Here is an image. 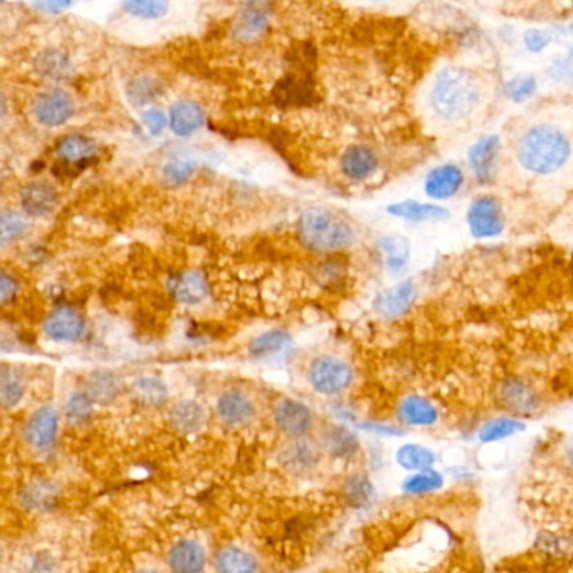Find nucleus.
<instances>
[{
	"instance_id": "52",
	"label": "nucleus",
	"mask_w": 573,
	"mask_h": 573,
	"mask_svg": "<svg viewBox=\"0 0 573 573\" xmlns=\"http://www.w3.org/2000/svg\"><path fill=\"white\" fill-rule=\"evenodd\" d=\"M362 427L367 431L380 434V436H402L404 434V431L399 427L385 426V424H363Z\"/></svg>"
},
{
	"instance_id": "5",
	"label": "nucleus",
	"mask_w": 573,
	"mask_h": 573,
	"mask_svg": "<svg viewBox=\"0 0 573 573\" xmlns=\"http://www.w3.org/2000/svg\"><path fill=\"white\" fill-rule=\"evenodd\" d=\"M466 222L474 239L479 241L496 239L505 231L506 217L503 204L495 195H478L469 204Z\"/></svg>"
},
{
	"instance_id": "29",
	"label": "nucleus",
	"mask_w": 573,
	"mask_h": 573,
	"mask_svg": "<svg viewBox=\"0 0 573 573\" xmlns=\"http://www.w3.org/2000/svg\"><path fill=\"white\" fill-rule=\"evenodd\" d=\"M293 345V337L284 330H269L254 338L249 343V355L256 360H266V358L276 357L279 353L290 350Z\"/></svg>"
},
{
	"instance_id": "45",
	"label": "nucleus",
	"mask_w": 573,
	"mask_h": 573,
	"mask_svg": "<svg viewBox=\"0 0 573 573\" xmlns=\"http://www.w3.org/2000/svg\"><path fill=\"white\" fill-rule=\"evenodd\" d=\"M197 163L189 158H174L163 167V179L170 185H182L195 174Z\"/></svg>"
},
{
	"instance_id": "36",
	"label": "nucleus",
	"mask_w": 573,
	"mask_h": 573,
	"mask_svg": "<svg viewBox=\"0 0 573 573\" xmlns=\"http://www.w3.org/2000/svg\"><path fill=\"white\" fill-rule=\"evenodd\" d=\"M523 429H525V422L516 417H498L481 427L478 439L484 444H493V442L505 441L508 437L515 436Z\"/></svg>"
},
{
	"instance_id": "31",
	"label": "nucleus",
	"mask_w": 573,
	"mask_h": 573,
	"mask_svg": "<svg viewBox=\"0 0 573 573\" xmlns=\"http://www.w3.org/2000/svg\"><path fill=\"white\" fill-rule=\"evenodd\" d=\"M86 392L95 400V404L108 405L121 394V382L113 372L96 370L86 380Z\"/></svg>"
},
{
	"instance_id": "49",
	"label": "nucleus",
	"mask_w": 573,
	"mask_h": 573,
	"mask_svg": "<svg viewBox=\"0 0 573 573\" xmlns=\"http://www.w3.org/2000/svg\"><path fill=\"white\" fill-rule=\"evenodd\" d=\"M17 293H19V284H17L16 278L7 271H2L0 274V301H2V305H9L11 301H14Z\"/></svg>"
},
{
	"instance_id": "30",
	"label": "nucleus",
	"mask_w": 573,
	"mask_h": 573,
	"mask_svg": "<svg viewBox=\"0 0 573 573\" xmlns=\"http://www.w3.org/2000/svg\"><path fill=\"white\" fill-rule=\"evenodd\" d=\"M323 447L326 453L332 454L333 458H353L358 453V437L348 427L332 426L323 434Z\"/></svg>"
},
{
	"instance_id": "3",
	"label": "nucleus",
	"mask_w": 573,
	"mask_h": 573,
	"mask_svg": "<svg viewBox=\"0 0 573 573\" xmlns=\"http://www.w3.org/2000/svg\"><path fill=\"white\" fill-rule=\"evenodd\" d=\"M301 244L311 253H338L352 248L357 239L352 224L335 212L323 207L306 209L296 224Z\"/></svg>"
},
{
	"instance_id": "34",
	"label": "nucleus",
	"mask_w": 573,
	"mask_h": 573,
	"mask_svg": "<svg viewBox=\"0 0 573 573\" xmlns=\"http://www.w3.org/2000/svg\"><path fill=\"white\" fill-rule=\"evenodd\" d=\"M133 399L145 407H160L169 399V389L157 377H140L132 384Z\"/></svg>"
},
{
	"instance_id": "25",
	"label": "nucleus",
	"mask_w": 573,
	"mask_h": 573,
	"mask_svg": "<svg viewBox=\"0 0 573 573\" xmlns=\"http://www.w3.org/2000/svg\"><path fill=\"white\" fill-rule=\"evenodd\" d=\"M318 451L310 442L298 437L281 451V464L293 474H305L318 464Z\"/></svg>"
},
{
	"instance_id": "23",
	"label": "nucleus",
	"mask_w": 573,
	"mask_h": 573,
	"mask_svg": "<svg viewBox=\"0 0 573 573\" xmlns=\"http://www.w3.org/2000/svg\"><path fill=\"white\" fill-rule=\"evenodd\" d=\"M206 123V113L202 106L195 101L182 100L177 101L170 108L169 125L172 132L179 137H190L199 132L200 128Z\"/></svg>"
},
{
	"instance_id": "41",
	"label": "nucleus",
	"mask_w": 573,
	"mask_h": 573,
	"mask_svg": "<svg viewBox=\"0 0 573 573\" xmlns=\"http://www.w3.org/2000/svg\"><path fill=\"white\" fill-rule=\"evenodd\" d=\"M31 227L26 212L6 211L0 217V242L7 246L9 242L21 239Z\"/></svg>"
},
{
	"instance_id": "51",
	"label": "nucleus",
	"mask_w": 573,
	"mask_h": 573,
	"mask_svg": "<svg viewBox=\"0 0 573 573\" xmlns=\"http://www.w3.org/2000/svg\"><path fill=\"white\" fill-rule=\"evenodd\" d=\"M345 276V268L342 264L335 263V261H328V263L323 264L320 268V273H318V278L321 279V283H335V281H340V279Z\"/></svg>"
},
{
	"instance_id": "24",
	"label": "nucleus",
	"mask_w": 573,
	"mask_h": 573,
	"mask_svg": "<svg viewBox=\"0 0 573 573\" xmlns=\"http://www.w3.org/2000/svg\"><path fill=\"white\" fill-rule=\"evenodd\" d=\"M167 562L174 572H202L206 567V550L195 540H182L170 548Z\"/></svg>"
},
{
	"instance_id": "6",
	"label": "nucleus",
	"mask_w": 573,
	"mask_h": 573,
	"mask_svg": "<svg viewBox=\"0 0 573 573\" xmlns=\"http://www.w3.org/2000/svg\"><path fill=\"white\" fill-rule=\"evenodd\" d=\"M501 150H503V140L496 133L481 135L468 148V153H466L468 169L479 185L484 187V185H489L495 180Z\"/></svg>"
},
{
	"instance_id": "26",
	"label": "nucleus",
	"mask_w": 573,
	"mask_h": 573,
	"mask_svg": "<svg viewBox=\"0 0 573 573\" xmlns=\"http://www.w3.org/2000/svg\"><path fill=\"white\" fill-rule=\"evenodd\" d=\"M204 421H206L204 407L195 400H180L170 409V426L180 434H194L204 426Z\"/></svg>"
},
{
	"instance_id": "50",
	"label": "nucleus",
	"mask_w": 573,
	"mask_h": 573,
	"mask_svg": "<svg viewBox=\"0 0 573 573\" xmlns=\"http://www.w3.org/2000/svg\"><path fill=\"white\" fill-rule=\"evenodd\" d=\"M32 4L44 14H61L73 6V0H32Z\"/></svg>"
},
{
	"instance_id": "43",
	"label": "nucleus",
	"mask_w": 573,
	"mask_h": 573,
	"mask_svg": "<svg viewBox=\"0 0 573 573\" xmlns=\"http://www.w3.org/2000/svg\"><path fill=\"white\" fill-rule=\"evenodd\" d=\"M158 93H160L158 81L150 78V76H140V78L133 79L127 90L128 100L137 106L152 103L157 98Z\"/></svg>"
},
{
	"instance_id": "4",
	"label": "nucleus",
	"mask_w": 573,
	"mask_h": 573,
	"mask_svg": "<svg viewBox=\"0 0 573 573\" xmlns=\"http://www.w3.org/2000/svg\"><path fill=\"white\" fill-rule=\"evenodd\" d=\"M355 379V372L350 363L332 355H321L311 362L308 380L311 389L321 395H340L350 389Z\"/></svg>"
},
{
	"instance_id": "9",
	"label": "nucleus",
	"mask_w": 573,
	"mask_h": 573,
	"mask_svg": "<svg viewBox=\"0 0 573 573\" xmlns=\"http://www.w3.org/2000/svg\"><path fill=\"white\" fill-rule=\"evenodd\" d=\"M74 106L73 96L68 91L51 88L43 91L32 101V115L39 125L46 128L61 127L73 118Z\"/></svg>"
},
{
	"instance_id": "28",
	"label": "nucleus",
	"mask_w": 573,
	"mask_h": 573,
	"mask_svg": "<svg viewBox=\"0 0 573 573\" xmlns=\"http://www.w3.org/2000/svg\"><path fill=\"white\" fill-rule=\"evenodd\" d=\"M34 66H36L37 73L51 81H63L73 74L71 58L59 49L49 48L41 51L37 54Z\"/></svg>"
},
{
	"instance_id": "16",
	"label": "nucleus",
	"mask_w": 573,
	"mask_h": 573,
	"mask_svg": "<svg viewBox=\"0 0 573 573\" xmlns=\"http://www.w3.org/2000/svg\"><path fill=\"white\" fill-rule=\"evenodd\" d=\"M380 169V158L374 148L367 145H350L340 157V170L352 182L374 179Z\"/></svg>"
},
{
	"instance_id": "39",
	"label": "nucleus",
	"mask_w": 573,
	"mask_h": 573,
	"mask_svg": "<svg viewBox=\"0 0 573 573\" xmlns=\"http://www.w3.org/2000/svg\"><path fill=\"white\" fill-rule=\"evenodd\" d=\"M343 495L352 508H363L374 500V484L365 474H353L345 481Z\"/></svg>"
},
{
	"instance_id": "38",
	"label": "nucleus",
	"mask_w": 573,
	"mask_h": 573,
	"mask_svg": "<svg viewBox=\"0 0 573 573\" xmlns=\"http://www.w3.org/2000/svg\"><path fill=\"white\" fill-rule=\"evenodd\" d=\"M444 486V476L436 469H422L412 473L402 484L404 493L411 496H424L437 493Z\"/></svg>"
},
{
	"instance_id": "8",
	"label": "nucleus",
	"mask_w": 573,
	"mask_h": 573,
	"mask_svg": "<svg viewBox=\"0 0 573 573\" xmlns=\"http://www.w3.org/2000/svg\"><path fill=\"white\" fill-rule=\"evenodd\" d=\"M315 98V81L310 69L300 64V69L290 71L279 79L273 90V100L279 108H300L310 105Z\"/></svg>"
},
{
	"instance_id": "21",
	"label": "nucleus",
	"mask_w": 573,
	"mask_h": 573,
	"mask_svg": "<svg viewBox=\"0 0 573 573\" xmlns=\"http://www.w3.org/2000/svg\"><path fill=\"white\" fill-rule=\"evenodd\" d=\"M397 417L404 426L432 427L439 421V411L431 400L419 394L405 395L397 405Z\"/></svg>"
},
{
	"instance_id": "18",
	"label": "nucleus",
	"mask_w": 573,
	"mask_h": 573,
	"mask_svg": "<svg viewBox=\"0 0 573 573\" xmlns=\"http://www.w3.org/2000/svg\"><path fill=\"white\" fill-rule=\"evenodd\" d=\"M169 291L180 305L194 306L207 300L211 288L206 274L200 273L197 269H189L170 278Z\"/></svg>"
},
{
	"instance_id": "19",
	"label": "nucleus",
	"mask_w": 573,
	"mask_h": 573,
	"mask_svg": "<svg viewBox=\"0 0 573 573\" xmlns=\"http://www.w3.org/2000/svg\"><path fill=\"white\" fill-rule=\"evenodd\" d=\"M58 204V190L46 180H34L21 190V207L27 216H49Z\"/></svg>"
},
{
	"instance_id": "2",
	"label": "nucleus",
	"mask_w": 573,
	"mask_h": 573,
	"mask_svg": "<svg viewBox=\"0 0 573 573\" xmlns=\"http://www.w3.org/2000/svg\"><path fill=\"white\" fill-rule=\"evenodd\" d=\"M572 140L553 123H535L521 133L515 145L516 162L537 177L557 174L572 158Z\"/></svg>"
},
{
	"instance_id": "11",
	"label": "nucleus",
	"mask_w": 573,
	"mask_h": 573,
	"mask_svg": "<svg viewBox=\"0 0 573 573\" xmlns=\"http://www.w3.org/2000/svg\"><path fill=\"white\" fill-rule=\"evenodd\" d=\"M86 323L83 315L71 306L54 308L43 323V332L51 342L74 343L85 335Z\"/></svg>"
},
{
	"instance_id": "14",
	"label": "nucleus",
	"mask_w": 573,
	"mask_h": 573,
	"mask_svg": "<svg viewBox=\"0 0 573 573\" xmlns=\"http://www.w3.org/2000/svg\"><path fill=\"white\" fill-rule=\"evenodd\" d=\"M500 400L505 409L515 416H530L540 407L537 389L520 377H511L500 385Z\"/></svg>"
},
{
	"instance_id": "20",
	"label": "nucleus",
	"mask_w": 573,
	"mask_h": 573,
	"mask_svg": "<svg viewBox=\"0 0 573 573\" xmlns=\"http://www.w3.org/2000/svg\"><path fill=\"white\" fill-rule=\"evenodd\" d=\"M216 412L224 426H246L254 417L253 400L241 390H227L217 400Z\"/></svg>"
},
{
	"instance_id": "27",
	"label": "nucleus",
	"mask_w": 573,
	"mask_h": 573,
	"mask_svg": "<svg viewBox=\"0 0 573 573\" xmlns=\"http://www.w3.org/2000/svg\"><path fill=\"white\" fill-rule=\"evenodd\" d=\"M58 498V489L48 481L26 484L19 491V503L26 510L51 511L58 505Z\"/></svg>"
},
{
	"instance_id": "7",
	"label": "nucleus",
	"mask_w": 573,
	"mask_h": 573,
	"mask_svg": "<svg viewBox=\"0 0 573 573\" xmlns=\"http://www.w3.org/2000/svg\"><path fill=\"white\" fill-rule=\"evenodd\" d=\"M468 175L456 162H442L434 165L422 182V190L434 202H444L458 197L466 187Z\"/></svg>"
},
{
	"instance_id": "46",
	"label": "nucleus",
	"mask_w": 573,
	"mask_h": 573,
	"mask_svg": "<svg viewBox=\"0 0 573 573\" xmlns=\"http://www.w3.org/2000/svg\"><path fill=\"white\" fill-rule=\"evenodd\" d=\"M553 39H555V36H553L552 31L540 29V27H531V29H526V31L523 32L521 43H523L528 53L542 54L552 46Z\"/></svg>"
},
{
	"instance_id": "48",
	"label": "nucleus",
	"mask_w": 573,
	"mask_h": 573,
	"mask_svg": "<svg viewBox=\"0 0 573 573\" xmlns=\"http://www.w3.org/2000/svg\"><path fill=\"white\" fill-rule=\"evenodd\" d=\"M142 123L143 127L147 128V132L157 137L165 130L169 121H167V116L163 115L162 111L157 110V108H150V110L143 113Z\"/></svg>"
},
{
	"instance_id": "10",
	"label": "nucleus",
	"mask_w": 573,
	"mask_h": 573,
	"mask_svg": "<svg viewBox=\"0 0 573 573\" xmlns=\"http://www.w3.org/2000/svg\"><path fill=\"white\" fill-rule=\"evenodd\" d=\"M56 155L59 158L58 169H63L64 174L76 175L88 169L91 163L95 162L96 147L95 140L85 135H68L61 138L56 145Z\"/></svg>"
},
{
	"instance_id": "40",
	"label": "nucleus",
	"mask_w": 573,
	"mask_h": 573,
	"mask_svg": "<svg viewBox=\"0 0 573 573\" xmlns=\"http://www.w3.org/2000/svg\"><path fill=\"white\" fill-rule=\"evenodd\" d=\"M66 421L73 427H81L88 424L95 412V400L91 399L88 392H74L64 407Z\"/></svg>"
},
{
	"instance_id": "17",
	"label": "nucleus",
	"mask_w": 573,
	"mask_h": 573,
	"mask_svg": "<svg viewBox=\"0 0 573 573\" xmlns=\"http://www.w3.org/2000/svg\"><path fill=\"white\" fill-rule=\"evenodd\" d=\"M417 288L412 279H405L400 283L392 286L390 290L380 293L375 300L374 308L377 315L387 320H395L404 316L407 311L411 310L414 301H416Z\"/></svg>"
},
{
	"instance_id": "32",
	"label": "nucleus",
	"mask_w": 573,
	"mask_h": 573,
	"mask_svg": "<svg viewBox=\"0 0 573 573\" xmlns=\"http://www.w3.org/2000/svg\"><path fill=\"white\" fill-rule=\"evenodd\" d=\"M380 251L384 254L385 266L390 273L399 274L407 268L411 258V244L404 236L390 234L380 239Z\"/></svg>"
},
{
	"instance_id": "12",
	"label": "nucleus",
	"mask_w": 573,
	"mask_h": 573,
	"mask_svg": "<svg viewBox=\"0 0 573 573\" xmlns=\"http://www.w3.org/2000/svg\"><path fill=\"white\" fill-rule=\"evenodd\" d=\"M59 417L58 412L49 405H43L32 412L24 426V439L27 444L37 451L44 453L54 446L58 437Z\"/></svg>"
},
{
	"instance_id": "42",
	"label": "nucleus",
	"mask_w": 573,
	"mask_h": 573,
	"mask_svg": "<svg viewBox=\"0 0 573 573\" xmlns=\"http://www.w3.org/2000/svg\"><path fill=\"white\" fill-rule=\"evenodd\" d=\"M170 0H123V11L143 21H155L169 12Z\"/></svg>"
},
{
	"instance_id": "22",
	"label": "nucleus",
	"mask_w": 573,
	"mask_h": 573,
	"mask_svg": "<svg viewBox=\"0 0 573 573\" xmlns=\"http://www.w3.org/2000/svg\"><path fill=\"white\" fill-rule=\"evenodd\" d=\"M390 216L407 222H439L446 221L451 216L446 207L434 202H419V200H400L387 207Z\"/></svg>"
},
{
	"instance_id": "33",
	"label": "nucleus",
	"mask_w": 573,
	"mask_h": 573,
	"mask_svg": "<svg viewBox=\"0 0 573 573\" xmlns=\"http://www.w3.org/2000/svg\"><path fill=\"white\" fill-rule=\"evenodd\" d=\"M214 567L221 573H249L258 568V562L251 553L242 548L226 547L217 553Z\"/></svg>"
},
{
	"instance_id": "15",
	"label": "nucleus",
	"mask_w": 573,
	"mask_h": 573,
	"mask_svg": "<svg viewBox=\"0 0 573 573\" xmlns=\"http://www.w3.org/2000/svg\"><path fill=\"white\" fill-rule=\"evenodd\" d=\"M269 19H271L269 0H246L242 11L236 17L232 34L242 43L254 41L268 29Z\"/></svg>"
},
{
	"instance_id": "53",
	"label": "nucleus",
	"mask_w": 573,
	"mask_h": 573,
	"mask_svg": "<svg viewBox=\"0 0 573 573\" xmlns=\"http://www.w3.org/2000/svg\"><path fill=\"white\" fill-rule=\"evenodd\" d=\"M368 2H384V0H368Z\"/></svg>"
},
{
	"instance_id": "47",
	"label": "nucleus",
	"mask_w": 573,
	"mask_h": 573,
	"mask_svg": "<svg viewBox=\"0 0 573 573\" xmlns=\"http://www.w3.org/2000/svg\"><path fill=\"white\" fill-rule=\"evenodd\" d=\"M548 78L553 83L573 86V54H562L548 66Z\"/></svg>"
},
{
	"instance_id": "13",
	"label": "nucleus",
	"mask_w": 573,
	"mask_h": 573,
	"mask_svg": "<svg viewBox=\"0 0 573 573\" xmlns=\"http://www.w3.org/2000/svg\"><path fill=\"white\" fill-rule=\"evenodd\" d=\"M274 424L288 437H305L313 427V412L300 400L281 399L274 405Z\"/></svg>"
},
{
	"instance_id": "44",
	"label": "nucleus",
	"mask_w": 573,
	"mask_h": 573,
	"mask_svg": "<svg viewBox=\"0 0 573 573\" xmlns=\"http://www.w3.org/2000/svg\"><path fill=\"white\" fill-rule=\"evenodd\" d=\"M24 394H26V387L22 384V380L17 379L14 374L2 372V382H0V400H2L4 411H11V409H14V407L21 402Z\"/></svg>"
},
{
	"instance_id": "35",
	"label": "nucleus",
	"mask_w": 573,
	"mask_h": 573,
	"mask_svg": "<svg viewBox=\"0 0 573 573\" xmlns=\"http://www.w3.org/2000/svg\"><path fill=\"white\" fill-rule=\"evenodd\" d=\"M395 461L405 471L416 473L422 469L434 468L437 458L429 447L422 446V444H404L395 454Z\"/></svg>"
},
{
	"instance_id": "37",
	"label": "nucleus",
	"mask_w": 573,
	"mask_h": 573,
	"mask_svg": "<svg viewBox=\"0 0 573 573\" xmlns=\"http://www.w3.org/2000/svg\"><path fill=\"white\" fill-rule=\"evenodd\" d=\"M503 93H505L506 100H510L515 105L533 100L538 93L537 76L530 73L515 74L510 79H506Z\"/></svg>"
},
{
	"instance_id": "1",
	"label": "nucleus",
	"mask_w": 573,
	"mask_h": 573,
	"mask_svg": "<svg viewBox=\"0 0 573 573\" xmlns=\"http://www.w3.org/2000/svg\"><path fill=\"white\" fill-rule=\"evenodd\" d=\"M484 101L479 74L459 64L437 69L427 88V110L444 125H461L476 115Z\"/></svg>"
}]
</instances>
